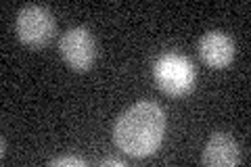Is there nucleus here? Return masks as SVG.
Wrapping results in <instances>:
<instances>
[{"instance_id":"4","label":"nucleus","mask_w":251,"mask_h":167,"mask_svg":"<svg viewBox=\"0 0 251 167\" xmlns=\"http://www.w3.org/2000/svg\"><path fill=\"white\" fill-rule=\"evenodd\" d=\"M59 52L65 63L75 71H86L97 61V42L82 25L69 27L59 40Z\"/></svg>"},{"instance_id":"5","label":"nucleus","mask_w":251,"mask_h":167,"mask_svg":"<svg viewBox=\"0 0 251 167\" xmlns=\"http://www.w3.org/2000/svg\"><path fill=\"white\" fill-rule=\"evenodd\" d=\"M201 161L211 167H234L241 161V150L239 144L230 134L226 132H216L211 134L205 150H203Z\"/></svg>"},{"instance_id":"7","label":"nucleus","mask_w":251,"mask_h":167,"mask_svg":"<svg viewBox=\"0 0 251 167\" xmlns=\"http://www.w3.org/2000/svg\"><path fill=\"white\" fill-rule=\"evenodd\" d=\"M49 165H77V167H84L86 161L80 159V157H59V159L49 161Z\"/></svg>"},{"instance_id":"6","label":"nucleus","mask_w":251,"mask_h":167,"mask_svg":"<svg viewBox=\"0 0 251 167\" xmlns=\"http://www.w3.org/2000/svg\"><path fill=\"white\" fill-rule=\"evenodd\" d=\"M199 57L207 63L209 67L222 69L230 65L234 57V44L228 34L224 31H207L199 40Z\"/></svg>"},{"instance_id":"8","label":"nucleus","mask_w":251,"mask_h":167,"mask_svg":"<svg viewBox=\"0 0 251 167\" xmlns=\"http://www.w3.org/2000/svg\"><path fill=\"white\" fill-rule=\"evenodd\" d=\"M99 165H117V167H124V161H120V159H103Z\"/></svg>"},{"instance_id":"2","label":"nucleus","mask_w":251,"mask_h":167,"mask_svg":"<svg viewBox=\"0 0 251 167\" xmlns=\"http://www.w3.org/2000/svg\"><path fill=\"white\" fill-rule=\"evenodd\" d=\"M153 75L163 92L172 94V96H182V94L193 90L197 73H195V65L191 59L178 52H170L155 63Z\"/></svg>"},{"instance_id":"1","label":"nucleus","mask_w":251,"mask_h":167,"mask_svg":"<svg viewBox=\"0 0 251 167\" xmlns=\"http://www.w3.org/2000/svg\"><path fill=\"white\" fill-rule=\"evenodd\" d=\"M166 132L163 109L151 100H140L117 117L113 138L126 155L149 157L159 148Z\"/></svg>"},{"instance_id":"3","label":"nucleus","mask_w":251,"mask_h":167,"mask_svg":"<svg viewBox=\"0 0 251 167\" xmlns=\"http://www.w3.org/2000/svg\"><path fill=\"white\" fill-rule=\"evenodd\" d=\"M17 34L27 46H44L54 36V17L42 4H25L17 15Z\"/></svg>"}]
</instances>
